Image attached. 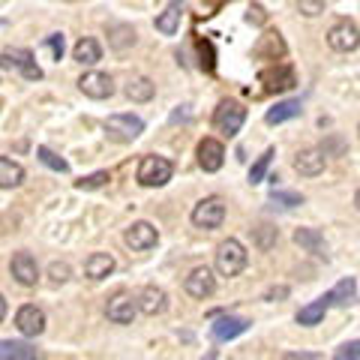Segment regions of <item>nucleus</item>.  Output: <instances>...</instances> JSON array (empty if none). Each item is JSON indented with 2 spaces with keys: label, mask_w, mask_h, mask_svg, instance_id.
<instances>
[{
  "label": "nucleus",
  "mask_w": 360,
  "mask_h": 360,
  "mask_svg": "<svg viewBox=\"0 0 360 360\" xmlns=\"http://www.w3.org/2000/svg\"><path fill=\"white\" fill-rule=\"evenodd\" d=\"M186 295L189 297H195V300H207L213 291H217V276H213V270L210 267H195L193 274L186 276Z\"/></svg>",
  "instance_id": "obj_9"
},
{
  "label": "nucleus",
  "mask_w": 360,
  "mask_h": 360,
  "mask_svg": "<svg viewBox=\"0 0 360 360\" xmlns=\"http://www.w3.org/2000/svg\"><path fill=\"white\" fill-rule=\"evenodd\" d=\"M270 160H274V148H267L262 156H258V162L250 168V184L252 186H258L264 180V174H267V165H270Z\"/></svg>",
  "instance_id": "obj_33"
},
{
  "label": "nucleus",
  "mask_w": 360,
  "mask_h": 360,
  "mask_svg": "<svg viewBox=\"0 0 360 360\" xmlns=\"http://www.w3.org/2000/svg\"><path fill=\"white\" fill-rule=\"evenodd\" d=\"M328 297H330V307H352V303L357 300V283H354V276L340 279V283L333 285V291H328Z\"/></svg>",
  "instance_id": "obj_22"
},
{
  "label": "nucleus",
  "mask_w": 360,
  "mask_h": 360,
  "mask_svg": "<svg viewBox=\"0 0 360 360\" xmlns=\"http://www.w3.org/2000/svg\"><path fill=\"white\" fill-rule=\"evenodd\" d=\"M276 240H279V231L274 229V225H258V229H255V243L262 246L264 252H267V250H270V246H274Z\"/></svg>",
  "instance_id": "obj_35"
},
{
  "label": "nucleus",
  "mask_w": 360,
  "mask_h": 360,
  "mask_svg": "<svg viewBox=\"0 0 360 360\" xmlns=\"http://www.w3.org/2000/svg\"><path fill=\"white\" fill-rule=\"evenodd\" d=\"M13 66L27 78V82H39L42 78L39 63L33 60V54L27 49H6L4 54H0V70H13Z\"/></svg>",
  "instance_id": "obj_6"
},
{
  "label": "nucleus",
  "mask_w": 360,
  "mask_h": 360,
  "mask_svg": "<svg viewBox=\"0 0 360 360\" xmlns=\"http://www.w3.org/2000/svg\"><path fill=\"white\" fill-rule=\"evenodd\" d=\"M135 312H139V303H135V297L123 295V291L111 297V300H108V307H105L108 321H115V324H132Z\"/></svg>",
  "instance_id": "obj_16"
},
{
  "label": "nucleus",
  "mask_w": 360,
  "mask_h": 360,
  "mask_svg": "<svg viewBox=\"0 0 360 360\" xmlns=\"http://www.w3.org/2000/svg\"><path fill=\"white\" fill-rule=\"evenodd\" d=\"M222 162H225V148H222V141H217V139H205V141L198 144V165L205 168L207 174L219 172Z\"/></svg>",
  "instance_id": "obj_17"
},
{
  "label": "nucleus",
  "mask_w": 360,
  "mask_h": 360,
  "mask_svg": "<svg viewBox=\"0 0 360 360\" xmlns=\"http://www.w3.org/2000/svg\"><path fill=\"white\" fill-rule=\"evenodd\" d=\"M336 357L340 360H360V340L345 342L342 348H336Z\"/></svg>",
  "instance_id": "obj_39"
},
{
  "label": "nucleus",
  "mask_w": 360,
  "mask_h": 360,
  "mask_svg": "<svg viewBox=\"0 0 360 360\" xmlns=\"http://www.w3.org/2000/svg\"><path fill=\"white\" fill-rule=\"evenodd\" d=\"M354 207L360 210V189H357V193H354Z\"/></svg>",
  "instance_id": "obj_44"
},
{
  "label": "nucleus",
  "mask_w": 360,
  "mask_h": 360,
  "mask_svg": "<svg viewBox=\"0 0 360 360\" xmlns=\"http://www.w3.org/2000/svg\"><path fill=\"white\" fill-rule=\"evenodd\" d=\"M39 357V352L27 342H13V340H0V360H33Z\"/></svg>",
  "instance_id": "obj_28"
},
{
  "label": "nucleus",
  "mask_w": 360,
  "mask_h": 360,
  "mask_svg": "<svg viewBox=\"0 0 360 360\" xmlns=\"http://www.w3.org/2000/svg\"><path fill=\"white\" fill-rule=\"evenodd\" d=\"M288 295H291V288H288V285H270V288L264 291V300L279 303V300H285Z\"/></svg>",
  "instance_id": "obj_40"
},
{
  "label": "nucleus",
  "mask_w": 360,
  "mask_h": 360,
  "mask_svg": "<svg viewBox=\"0 0 360 360\" xmlns=\"http://www.w3.org/2000/svg\"><path fill=\"white\" fill-rule=\"evenodd\" d=\"M250 25H264V9L262 6H250V15H246Z\"/></svg>",
  "instance_id": "obj_42"
},
{
  "label": "nucleus",
  "mask_w": 360,
  "mask_h": 360,
  "mask_svg": "<svg viewBox=\"0 0 360 360\" xmlns=\"http://www.w3.org/2000/svg\"><path fill=\"white\" fill-rule=\"evenodd\" d=\"M135 303H139V312H144V315H162L165 309H168V295L160 288V285H144L141 291H139V297H135Z\"/></svg>",
  "instance_id": "obj_13"
},
{
  "label": "nucleus",
  "mask_w": 360,
  "mask_h": 360,
  "mask_svg": "<svg viewBox=\"0 0 360 360\" xmlns=\"http://www.w3.org/2000/svg\"><path fill=\"white\" fill-rule=\"evenodd\" d=\"M300 103L297 99H285V103H276L274 108L264 115V120L270 123V127H276V123H285V120H295V117H300Z\"/></svg>",
  "instance_id": "obj_27"
},
{
  "label": "nucleus",
  "mask_w": 360,
  "mask_h": 360,
  "mask_svg": "<svg viewBox=\"0 0 360 360\" xmlns=\"http://www.w3.org/2000/svg\"><path fill=\"white\" fill-rule=\"evenodd\" d=\"M291 165H295V172L300 177H319L324 172V165H328V156H324L321 148H303V150H297Z\"/></svg>",
  "instance_id": "obj_10"
},
{
  "label": "nucleus",
  "mask_w": 360,
  "mask_h": 360,
  "mask_svg": "<svg viewBox=\"0 0 360 360\" xmlns=\"http://www.w3.org/2000/svg\"><path fill=\"white\" fill-rule=\"evenodd\" d=\"M262 82L267 84V90H291L295 87V70L291 66H279V70H264Z\"/></svg>",
  "instance_id": "obj_26"
},
{
  "label": "nucleus",
  "mask_w": 360,
  "mask_h": 360,
  "mask_svg": "<svg viewBox=\"0 0 360 360\" xmlns=\"http://www.w3.org/2000/svg\"><path fill=\"white\" fill-rule=\"evenodd\" d=\"M180 18H184V0H172V4L165 6V13L156 15V30H160L162 37H174L180 30Z\"/></svg>",
  "instance_id": "obj_18"
},
{
  "label": "nucleus",
  "mask_w": 360,
  "mask_h": 360,
  "mask_svg": "<svg viewBox=\"0 0 360 360\" xmlns=\"http://www.w3.org/2000/svg\"><path fill=\"white\" fill-rule=\"evenodd\" d=\"M108 45L115 51H127V49H132L135 45V30L129 27V25H115L108 30Z\"/></svg>",
  "instance_id": "obj_30"
},
{
  "label": "nucleus",
  "mask_w": 360,
  "mask_h": 360,
  "mask_svg": "<svg viewBox=\"0 0 360 360\" xmlns=\"http://www.w3.org/2000/svg\"><path fill=\"white\" fill-rule=\"evenodd\" d=\"M72 58L82 63V66H96L99 60H103V49H99V42H96V39L84 37V39H78V42H75Z\"/></svg>",
  "instance_id": "obj_23"
},
{
  "label": "nucleus",
  "mask_w": 360,
  "mask_h": 360,
  "mask_svg": "<svg viewBox=\"0 0 360 360\" xmlns=\"http://www.w3.org/2000/svg\"><path fill=\"white\" fill-rule=\"evenodd\" d=\"M295 243L300 246V250H307L312 255H321L328 258V243H324V238L315 229H297L295 231Z\"/></svg>",
  "instance_id": "obj_21"
},
{
  "label": "nucleus",
  "mask_w": 360,
  "mask_h": 360,
  "mask_svg": "<svg viewBox=\"0 0 360 360\" xmlns=\"http://www.w3.org/2000/svg\"><path fill=\"white\" fill-rule=\"evenodd\" d=\"M9 270H13V279L18 285H37V279H39V264H37V258H33L30 252H15L13 255V262H9Z\"/></svg>",
  "instance_id": "obj_12"
},
{
  "label": "nucleus",
  "mask_w": 360,
  "mask_h": 360,
  "mask_svg": "<svg viewBox=\"0 0 360 360\" xmlns=\"http://www.w3.org/2000/svg\"><path fill=\"white\" fill-rule=\"evenodd\" d=\"M246 330H250V321L238 319V315H222V319H217L210 324V336L217 342H229V340H234V336H240Z\"/></svg>",
  "instance_id": "obj_14"
},
{
  "label": "nucleus",
  "mask_w": 360,
  "mask_h": 360,
  "mask_svg": "<svg viewBox=\"0 0 360 360\" xmlns=\"http://www.w3.org/2000/svg\"><path fill=\"white\" fill-rule=\"evenodd\" d=\"M15 328L25 336H39L45 330V312L39 307H33V303H25L15 312Z\"/></svg>",
  "instance_id": "obj_15"
},
{
  "label": "nucleus",
  "mask_w": 360,
  "mask_h": 360,
  "mask_svg": "<svg viewBox=\"0 0 360 360\" xmlns=\"http://www.w3.org/2000/svg\"><path fill=\"white\" fill-rule=\"evenodd\" d=\"M222 222H225V201L219 195L201 198L198 205L193 207V225H195V229L213 231V229H219Z\"/></svg>",
  "instance_id": "obj_5"
},
{
  "label": "nucleus",
  "mask_w": 360,
  "mask_h": 360,
  "mask_svg": "<svg viewBox=\"0 0 360 360\" xmlns=\"http://www.w3.org/2000/svg\"><path fill=\"white\" fill-rule=\"evenodd\" d=\"M105 135L117 144H129L144 132V120L139 115H111L105 123Z\"/></svg>",
  "instance_id": "obj_4"
},
{
  "label": "nucleus",
  "mask_w": 360,
  "mask_h": 360,
  "mask_svg": "<svg viewBox=\"0 0 360 360\" xmlns=\"http://www.w3.org/2000/svg\"><path fill=\"white\" fill-rule=\"evenodd\" d=\"M37 156H39V162H42V165H49V168H51V172H60V174L70 172V162H66L63 156L54 153L51 148H37Z\"/></svg>",
  "instance_id": "obj_31"
},
{
  "label": "nucleus",
  "mask_w": 360,
  "mask_h": 360,
  "mask_svg": "<svg viewBox=\"0 0 360 360\" xmlns=\"http://www.w3.org/2000/svg\"><path fill=\"white\" fill-rule=\"evenodd\" d=\"M123 94H127V99H132V103H150L153 94H156V84L150 82V78H129V84L123 87Z\"/></svg>",
  "instance_id": "obj_25"
},
{
  "label": "nucleus",
  "mask_w": 360,
  "mask_h": 360,
  "mask_svg": "<svg viewBox=\"0 0 360 360\" xmlns=\"http://www.w3.org/2000/svg\"><path fill=\"white\" fill-rule=\"evenodd\" d=\"M270 198H274L279 207H300L303 205V195L300 193H285V189H274Z\"/></svg>",
  "instance_id": "obj_36"
},
{
  "label": "nucleus",
  "mask_w": 360,
  "mask_h": 360,
  "mask_svg": "<svg viewBox=\"0 0 360 360\" xmlns=\"http://www.w3.org/2000/svg\"><path fill=\"white\" fill-rule=\"evenodd\" d=\"M6 309H9V307H6V297H4V295H0V321H4V319H6Z\"/></svg>",
  "instance_id": "obj_43"
},
{
  "label": "nucleus",
  "mask_w": 360,
  "mask_h": 360,
  "mask_svg": "<svg viewBox=\"0 0 360 360\" xmlns=\"http://www.w3.org/2000/svg\"><path fill=\"white\" fill-rule=\"evenodd\" d=\"M357 135H360V127H357Z\"/></svg>",
  "instance_id": "obj_45"
},
{
  "label": "nucleus",
  "mask_w": 360,
  "mask_h": 360,
  "mask_svg": "<svg viewBox=\"0 0 360 360\" xmlns=\"http://www.w3.org/2000/svg\"><path fill=\"white\" fill-rule=\"evenodd\" d=\"M324 6H328V0H297L300 15H307V18H319L324 13Z\"/></svg>",
  "instance_id": "obj_37"
},
{
  "label": "nucleus",
  "mask_w": 360,
  "mask_h": 360,
  "mask_svg": "<svg viewBox=\"0 0 360 360\" xmlns=\"http://www.w3.org/2000/svg\"><path fill=\"white\" fill-rule=\"evenodd\" d=\"M45 45H49V51L54 54V60H63V51H66L63 33H51V37H45Z\"/></svg>",
  "instance_id": "obj_38"
},
{
  "label": "nucleus",
  "mask_w": 360,
  "mask_h": 360,
  "mask_svg": "<svg viewBox=\"0 0 360 360\" xmlns=\"http://www.w3.org/2000/svg\"><path fill=\"white\" fill-rule=\"evenodd\" d=\"M246 262H250V255H246V246L240 240L229 238V240H222L217 246V274L219 276H229V279L240 276Z\"/></svg>",
  "instance_id": "obj_1"
},
{
  "label": "nucleus",
  "mask_w": 360,
  "mask_h": 360,
  "mask_svg": "<svg viewBox=\"0 0 360 360\" xmlns=\"http://www.w3.org/2000/svg\"><path fill=\"white\" fill-rule=\"evenodd\" d=\"M321 150H324V156H330V153H342V141L336 139V135H330V139L321 144Z\"/></svg>",
  "instance_id": "obj_41"
},
{
  "label": "nucleus",
  "mask_w": 360,
  "mask_h": 360,
  "mask_svg": "<svg viewBox=\"0 0 360 360\" xmlns=\"http://www.w3.org/2000/svg\"><path fill=\"white\" fill-rule=\"evenodd\" d=\"M49 279H51L54 285L70 283V279H72V267L66 264V262H51V264H49Z\"/></svg>",
  "instance_id": "obj_34"
},
{
  "label": "nucleus",
  "mask_w": 360,
  "mask_h": 360,
  "mask_svg": "<svg viewBox=\"0 0 360 360\" xmlns=\"http://www.w3.org/2000/svg\"><path fill=\"white\" fill-rule=\"evenodd\" d=\"M108 180H111L108 172H94V174H87V177H82V180H75V189H82V193H94V189L105 186Z\"/></svg>",
  "instance_id": "obj_32"
},
{
  "label": "nucleus",
  "mask_w": 360,
  "mask_h": 360,
  "mask_svg": "<svg viewBox=\"0 0 360 360\" xmlns=\"http://www.w3.org/2000/svg\"><path fill=\"white\" fill-rule=\"evenodd\" d=\"M78 90L90 99H108L111 94H115V82H111V75L94 70V72H84L82 78H78Z\"/></svg>",
  "instance_id": "obj_11"
},
{
  "label": "nucleus",
  "mask_w": 360,
  "mask_h": 360,
  "mask_svg": "<svg viewBox=\"0 0 360 360\" xmlns=\"http://www.w3.org/2000/svg\"><path fill=\"white\" fill-rule=\"evenodd\" d=\"M25 184V168L9 156H0V189H15Z\"/></svg>",
  "instance_id": "obj_24"
},
{
  "label": "nucleus",
  "mask_w": 360,
  "mask_h": 360,
  "mask_svg": "<svg viewBox=\"0 0 360 360\" xmlns=\"http://www.w3.org/2000/svg\"><path fill=\"white\" fill-rule=\"evenodd\" d=\"M115 274V258H111L108 252H94L84 262V276L94 279V283H99V279H105Z\"/></svg>",
  "instance_id": "obj_19"
},
{
  "label": "nucleus",
  "mask_w": 360,
  "mask_h": 360,
  "mask_svg": "<svg viewBox=\"0 0 360 360\" xmlns=\"http://www.w3.org/2000/svg\"><path fill=\"white\" fill-rule=\"evenodd\" d=\"M328 309H330V297L324 295V297L312 300L309 307H303L297 312V324H303V328H315V324H321V319L328 315Z\"/></svg>",
  "instance_id": "obj_20"
},
{
  "label": "nucleus",
  "mask_w": 360,
  "mask_h": 360,
  "mask_svg": "<svg viewBox=\"0 0 360 360\" xmlns=\"http://www.w3.org/2000/svg\"><path fill=\"white\" fill-rule=\"evenodd\" d=\"M255 54L258 58H267V60H276V54L283 58L285 54V42L279 33H267V37H262V42L255 45Z\"/></svg>",
  "instance_id": "obj_29"
},
{
  "label": "nucleus",
  "mask_w": 360,
  "mask_h": 360,
  "mask_svg": "<svg viewBox=\"0 0 360 360\" xmlns=\"http://www.w3.org/2000/svg\"><path fill=\"white\" fill-rule=\"evenodd\" d=\"M243 120H246V108L240 103H234V99H222L219 108L213 111V129L229 135V139H234L240 132Z\"/></svg>",
  "instance_id": "obj_3"
},
{
  "label": "nucleus",
  "mask_w": 360,
  "mask_h": 360,
  "mask_svg": "<svg viewBox=\"0 0 360 360\" xmlns=\"http://www.w3.org/2000/svg\"><path fill=\"white\" fill-rule=\"evenodd\" d=\"M123 240H127V246L129 250H135V252H148V250H153L156 246V240H160V231L153 229L150 222H132L129 229H127V234H123Z\"/></svg>",
  "instance_id": "obj_8"
},
{
  "label": "nucleus",
  "mask_w": 360,
  "mask_h": 360,
  "mask_svg": "<svg viewBox=\"0 0 360 360\" xmlns=\"http://www.w3.org/2000/svg\"><path fill=\"white\" fill-rule=\"evenodd\" d=\"M328 45L333 51H340V54H348V51H354L357 45H360V30L354 21H336V25L328 30Z\"/></svg>",
  "instance_id": "obj_7"
},
{
  "label": "nucleus",
  "mask_w": 360,
  "mask_h": 360,
  "mask_svg": "<svg viewBox=\"0 0 360 360\" xmlns=\"http://www.w3.org/2000/svg\"><path fill=\"white\" fill-rule=\"evenodd\" d=\"M172 174H174V165L165 156H144L139 162V172H135L141 186H165Z\"/></svg>",
  "instance_id": "obj_2"
}]
</instances>
